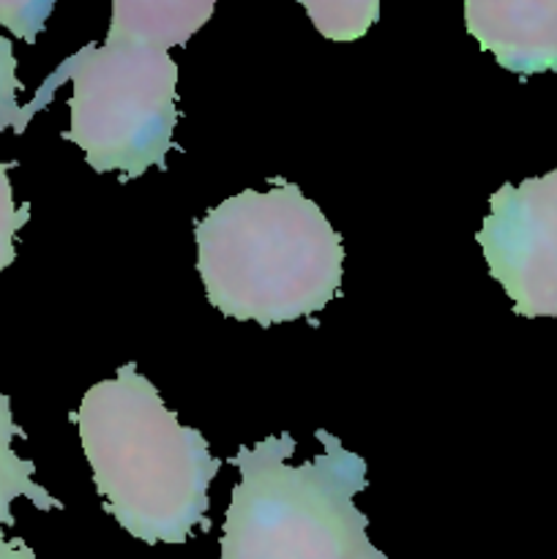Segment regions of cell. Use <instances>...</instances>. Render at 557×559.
Wrapping results in <instances>:
<instances>
[{"label": "cell", "mask_w": 557, "mask_h": 559, "mask_svg": "<svg viewBox=\"0 0 557 559\" xmlns=\"http://www.w3.org/2000/svg\"><path fill=\"white\" fill-rule=\"evenodd\" d=\"M213 11V0H115L104 44H85L47 76L25 107L27 123L71 80L63 136L91 169L120 173L123 183L147 167L167 169L178 126V63L169 49L183 47Z\"/></svg>", "instance_id": "1"}, {"label": "cell", "mask_w": 557, "mask_h": 559, "mask_svg": "<svg viewBox=\"0 0 557 559\" xmlns=\"http://www.w3.org/2000/svg\"><path fill=\"white\" fill-rule=\"evenodd\" d=\"M71 420L102 508L120 530L147 546H180L208 530V489L222 459L134 364L87 388Z\"/></svg>", "instance_id": "2"}, {"label": "cell", "mask_w": 557, "mask_h": 559, "mask_svg": "<svg viewBox=\"0 0 557 559\" xmlns=\"http://www.w3.org/2000/svg\"><path fill=\"white\" fill-rule=\"evenodd\" d=\"M197 273L208 304L260 328L315 317L344 278L342 235L289 180L227 197L194 227Z\"/></svg>", "instance_id": "3"}, {"label": "cell", "mask_w": 557, "mask_h": 559, "mask_svg": "<svg viewBox=\"0 0 557 559\" xmlns=\"http://www.w3.org/2000/svg\"><path fill=\"white\" fill-rule=\"evenodd\" d=\"M320 456L289 464L295 440L265 437L238 448V467L218 559H388L369 540V519L355 497L369 486L366 459L331 431L317 429Z\"/></svg>", "instance_id": "4"}, {"label": "cell", "mask_w": 557, "mask_h": 559, "mask_svg": "<svg viewBox=\"0 0 557 559\" xmlns=\"http://www.w3.org/2000/svg\"><path fill=\"white\" fill-rule=\"evenodd\" d=\"M475 240L519 317H557V169L502 183Z\"/></svg>", "instance_id": "5"}, {"label": "cell", "mask_w": 557, "mask_h": 559, "mask_svg": "<svg viewBox=\"0 0 557 559\" xmlns=\"http://www.w3.org/2000/svg\"><path fill=\"white\" fill-rule=\"evenodd\" d=\"M464 27L511 74L557 71V0H467Z\"/></svg>", "instance_id": "6"}, {"label": "cell", "mask_w": 557, "mask_h": 559, "mask_svg": "<svg viewBox=\"0 0 557 559\" xmlns=\"http://www.w3.org/2000/svg\"><path fill=\"white\" fill-rule=\"evenodd\" d=\"M16 437H25V431L14 424L11 399L5 393H0V527H11L14 524L11 506L16 500H22V497L31 500L38 511H63L66 508L58 497L49 495L44 486H38V480H33L36 464L16 456L14 445H11Z\"/></svg>", "instance_id": "7"}, {"label": "cell", "mask_w": 557, "mask_h": 559, "mask_svg": "<svg viewBox=\"0 0 557 559\" xmlns=\"http://www.w3.org/2000/svg\"><path fill=\"white\" fill-rule=\"evenodd\" d=\"M300 9L311 16V25L333 41H355L364 36L380 16V3L377 0H336V3H311L300 0Z\"/></svg>", "instance_id": "8"}, {"label": "cell", "mask_w": 557, "mask_h": 559, "mask_svg": "<svg viewBox=\"0 0 557 559\" xmlns=\"http://www.w3.org/2000/svg\"><path fill=\"white\" fill-rule=\"evenodd\" d=\"M11 167L14 164L0 162V273L14 265L16 260V233L31 222V205H16L14 189H11Z\"/></svg>", "instance_id": "9"}, {"label": "cell", "mask_w": 557, "mask_h": 559, "mask_svg": "<svg viewBox=\"0 0 557 559\" xmlns=\"http://www.w3.org/2000/svg\"><path fill=\"white\" fill-rule=\"evenodd\" d=\"M16 55L11 38L0 36V131H14L25 134L27 118L25 107L16 102V93L22 91V82L16 76Z\"/></svg>", "instance_id": "10"}, {"label": "cell", "mask_w": 557, "mask_h": 559, "mask_svg": "<svg viewBox=\"0 0 557 559\" xmlns=\"http://www.w3.org/2000/svg\"><path fill=\"white\" fill-rule=\"evenodd\" d=\"M52 9L55 3H0V25L33 44L47 25V16L52 14Z\"/></svg>", "instance_id": "11"}, {"label": "cell", "mask_w": 557, "mask_h": 559, "mask_svg": "<svg viewBox=\"0 0 557 559\" xmlns=\"http://www.w3.org/2000/svg\"><path fill=\"white\" fill-rule=\"evenodd\" d=\"M0 559H36V551L22 538H5L0 527Z\"/></svg>", "instance_id": "12"}]
</instances>
